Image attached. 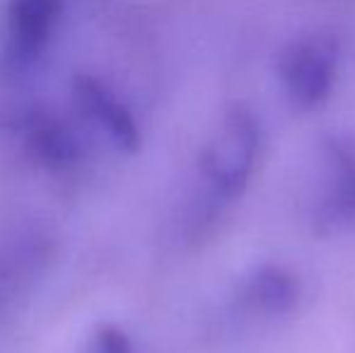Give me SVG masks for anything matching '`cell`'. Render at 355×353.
Returning <instances> with one entry per match:
<instances>
[{
  "label": "cell",
  "mask_w": 355,
  "mask_h": 353,
  "mask_svg": "<svg viewBox=\"0 0 355 353\" xmlns=\"http://www.w3.org/2000/svg\"><path fill=\"white\" fill-rule=\"evenodd\" d=\"M261 131L257 119L244 107L225 114L201 155L203 179L223 201H232L244 191L259 160Z\"/></svg>",
  "instance_id": "1"
},
{
  "label": "cell",
  "mask_w": 355,
  "mask_h": 353,
  "mask_svg": "<svg viewBox=\"0 0 355 353\" xmlns=\"http://www.w3.org/2000/svg\"><path fill=\"white\" fill-rule=\"evenodd\" d=\"M338 53V39L329 32L304 34L283 49L278 56V76L293 107L314 109L331 94Z\"/></svg>",
  "instance_id": "2"
},
{
  "label": "cell",
  "mask_w": 355,
  "mask_h": 353,
  "mask_svg": "<svg viewBox=\"0 0 355 353\" xmlns=\"http://www.w3.org/2000/svg\"><path fill=\"white\" fill-rule=\"evenodd\" d=\"M66 0H3V49L15 68L44 58L63 15Z\"/></svg>",
  "instance_id": "3"
},
{
  "label": "cell",
  "mask_w": 355,
  "mask_h": 353,
  "mask_svg": "<svg viewBox=\"0 0 355 353\" xmlns=\"http://www.w3.org/2000/svg\"><path fill=\"white\" fill-rule=\"evenodd\" d=\"M73 102L80 117L92 123L119 150H136L141 131L128 107L94 78H78L73 83Z\"/></svg>",
  "instance_id": "4"
},
{
  "label": "cell",
  "mask_w": 355,
  "mask_h": 353,
  "mask_svg": "<svg viewBox=\"0 0 355 353\" xmlns=\"http://www.w3.org/2000/svg\"><path fill=\"white\" fill-rule=\"evenodd\" d=\"M300 295H302V286L300 278L293 271L283 266H259L247 278L244 286V298L252 302L257 310L266 312V315H288L297 307Z\"/></svg>",
  "instance_id": "5"
},
{
  "label": "cell",
  "mask_w": 355,
  "mask_h": 353,
  "mask_svg": "<svg viewBox=\"0 0 355 353\" xmlns=\"http://www.w3.org/2000/svg\"><path fill=\"white\" fill-rule=\"evenodd\" d=\"M83 353H133V344L126 332L116 325H99L89 334Z\"/></svg>",
  "instance_id": "6"
}]
</instances>
